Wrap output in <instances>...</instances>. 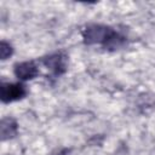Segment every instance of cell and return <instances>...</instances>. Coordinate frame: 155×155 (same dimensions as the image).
I'll return each mask as SVG.
<instances>
[{"label": "cell", "instance_id": "cell-1", "mask_svg": "<svg viewBox=\"0 0 155 155\" xmlns=\"http://www.w3.org/2000/svg\"><path fill=\"white\" fill-rule=\"evenodd\" d=\"M115 34L116 31L109 25L92 23L82 30V39L86 45H103L105 47Z\"/></svg>", "mask_w": 155, "mask_h": 155}, {"label": "cell", "instance_id": "cell-2", "mask_svg": "<svg viewBox=\"0 0 155 155\" xmlns=\"http://www.w3.org/2000/svg\"><path fill=\"white\" fill-rule=\"evenodd\" d=\"M27 90L25 86L22 84H10V82H2L0 87V97L4 103H10L15 101H19L23 97H25Z\"/></svg>", "mask_w": 155, "mask_h": 155}, {"label": "cell", "instance_id": "cell-3", "mask_svg": "<svg viewBox=\"0 0 155 155\" xmlns=\"http://www.w3.org/2000/svg\"><path fill=\"white\" fill-rule=\"evenodd\" d=\"M42 64L56 75H62L67 71V57L61 52L44 57Z\"/></svg>", "mask_w": 155, "mask_h": 155}, {"label": "cell", "instance_id": "cell-4", "mask_svg": "<svg viewBox=\"0 0 155 155\" xmlns=\"http://www.w3.org/2000/svg\"><path fill=\"white\" fill-rule=\"evenodd\" d=\"M13 73L19 80L27 81L39 75V68L36 67L34 62H21V63L15 64Z\"/></svg>", "mask_w": 155, "mask_h": 155}, {"label": "cell", "instance_id": "cell-5", "mask_svg": "<svg viewBox=\"0 0 155 155\" xmlns=\"http://www.w3.org/2000/svg\"><path fill=\"white\" fill-rule=\"evenodd\" d=\"M1 139L6 140V139H11L13 138L17 132H18V125L17 122L12 119V117H4L1 120Z\"/></svg>", "mask_w": 155, "mask_h": 155}, {"label": "cell", "instance_id": "cell-6", "mask_svg": "<svg viewBox=\"0 0 155 155\" xmlns=\"http://www.w3.org/2000/svg\"><path fill=\"white\" fill-rule=\"evenodd\" d=\"M12 53H13L12 46L8 42H6L5 40H2L1 44H0V56H1V59L2 61L7 59L10 56H12Z\"/></svg>", "mask_w": 155, "mask_h": 155}, {"label": "cell", "instance_id": "cell-7", "mask_svg": "<svg viewBox=\"0 0 155 155\" xmlns=\"http://www.w3.org/2000/svg\"><path fill=\"white\" fill-rule=\"evenodd\" d=\"M70 150L67 149V148H61V149H57L52 153V155H69Z\"/></svg>", "mask_w": 155, "mask_h": 155}]
</instances>
